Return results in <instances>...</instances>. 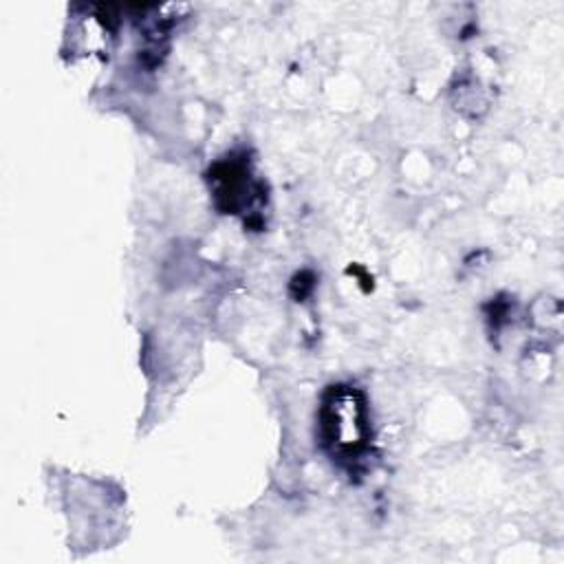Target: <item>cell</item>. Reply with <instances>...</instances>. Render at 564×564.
I'll list each match as a JSON object with an SVG mask.
<instances>
[{"label":"cell","mask_w":564,"mask_h":564,"mask_svg":"<svg viewBox=\"0 0 564 564\" xmlns=\"http://www.w3.org/2000/svg\"><path fill=\"white\" fill-rule=\"evenodd\" d=\"M364 403L357 392L339 390L326 405V434L339 452H357L366 438Z\"/></svg>","instance_id":"6da1fadb"}]
</instances>
